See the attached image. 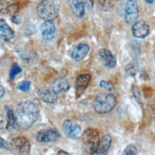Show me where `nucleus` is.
Listing matches in <instances>:
<instances>
[{
  "label": "nucleus",
  "mask_w": 155,
  "mask_h": 155,
  "mask_svg": "<svg viewBox=\"0 0 155 155\" xmlns=\"http://www.w3.org/2000/svg\"><path fill=\"white\" fill-rule=\"evenodd\" d=\"M39 114L38 107L33 102L25 101L19 104L15 111L17 125L22 129L30 128L37 120Z\"/></svg>",
  "instance_id": "nucleus-1"
},
{
  "label": "nucleus",
  "mask_w": 155,
  "mask_h": 155,
  "mask_svg": "<svg viewBox=\"0 0 155 155\" xmlns=\"http://www.w3.org/2000/svg\"><path fill=\"white\" fill-rule=\"evenodd\" d=\"M100 139L98 132L93 128L87 129L82 134V140L88 147V153L92 154Z\"/></svg>",
  "instance_id": "nucleus-4"
},
{
  "label": "nucleus",
  "mask_w": 155,
  "mask_h": 155,
  "mask_svg": "<svg viewBox=\"0 0 155 155\" xmlns=\"http://www.w3.org/2000/svg\"><path fill=\"white\" fill-rule=\"evenodd\" d=\"M99 55L104 61L105 65L108 68H114L116 65V59L111 52L107 48L99 51Z\"/></svg>",
  "instance_id": "nucleus-18"
},
{
  "label": "nucleus",
  "mask_w": 155,
  "mask_h": 155,
  "mask_svg": "<svg viewBox=\"0 0 155 155\" xmlns=\"http://www.w3.org/2000/svg\"><path fill=\"white\" fill-rule=\"evenodd\" d=\"M138 64L136 61L130 62L125 67V73L130 76H134L138 71Z\"/></svg>",
  "instance_id": "nucleus-20"
},
{
  "label": "nucleus",
  "mask_w": 155,
  "mask_h": 155,
  "mask_svg": "<svg viewBox=\"0 0 155 155\" xmlns=\"http://www.w3.org/2000/svg\"><path fill=\"white\" fill-rule=\"evenodd\" d=\"M99 86L107 90L108 91H112L113 90V85L110 81H101L99 83Z\"/></svg>",
  "instance_id": "nucleus-24"
},
{
  "label": "nucleus",
  "mask_w": 155,
  "mask_h": 155,
  "mask_svg": "<svg viewBox=\"0 0 155 155\" xmlns=\"http://www.w3.org/2000/svg\"><path fill=\"white\" fill-rule=\"evenodd\" d=\"M5 93V90L2 85H0V98H1Z\"/></svg>",
  "instance_id": "nucleus-27"
},
{
  "label": "nucleus",
  "mask_w": 155,
  "mask_h": 155,
  "mask_svg": "<svg viewBox=\"0 0 155 155\" xmlns=\"http://www.w3.org/2000/svg\"><path fill=\"white\" fill-rule=\"evenodd\" d=\"M112 142L110 134H106L101 139L96 146L92 154H104L110 148Z\"/></svg>",
  "instance_id": "nucleus-12"
},
{
  "label": "nucleus",
  "mask_w": 155,
  "mask_h": 155,
  "mask_svg": "<svg viewBox=\"0 0 155 155\" xmlns=\"http://www.w3.org/2000/svg\"><path fill=\"white\" fill-rule=\"evenodd\" d=\"M39 16L45 21H53L59 15V7L54 0H43L37 7Z\"/></svg>",
  "instance_id": "nucleus-3"
},
{
  "label": "nucleus",
  "mask_w": 155,
  "mask_h": 155,
  "mask_svg": "<svg viewBox=\"0 0 155 155\" xmlns=\"http://www.w3.org/2000/svg\"><path fill=\"white\" fill-rule=\"evenodd\" d=\"M90 79L91 76L89 74H81L77 76L75 81V91L77 98L79 97L84 92L90 82Z\"/></svg>",
  "instance_id": "nucleus-9"
},
{
  "label": "nucleus",
  "mask_w": 155,
  "mask_h": 155,
  "mask_svg": "<svg viewBox=\"0 0 155 155\" xmlns=\"http://www.w3.org/2000/svg\"><path fill=\"white\" fill-rule=\"evenodd\" d=\"M22 71V69L20 68V67L18 65V64L16 62H14L11 67V69L9 73V77L10 79L13 80L15 79L16 76L19 73Z\"/></svg>",
  "instance_id": "nucleus-21"
},
{
  "label": "nucleus",
  "mask_w": 155,
  "mask_h": 155,
  "mask_svg": "<svg viewBox=\"0 0 155 155\" xmlns=\"http://www.w3.org/2000/svg\"><path fill=\"white\" fill-rule=\"evenodd\" d=\"M137 154V148L133 145H127L122 153L124 155H134Z\"/></svg>",
  "instance_id": "nucleus-22"
},
{
  "label": "nucleus",
  "mask_w": 155,
  "mask_h": 155,
  "mask_svg": "<svg viewBox=\"0 0 155 155\" xmlns=\"http://www.w3.org/2000/svg\"><path fill=\"white\" fill-rule=\"evenodd\" d=\"M38 96L39 98L43 102L47 104H54L57 102L58 97L50 88H42L38 91Z\"/></svg>",
  "instance_id": "nucleus-13"
},
{
  "label": "nucleus",
  "mask_w": 155,
  "mask_h": 155,
  "mask_svg": "<svg viewBox=\"0 0 155 155\" xmlns=\"http://www.w3.org/2000/svg\"><path fill=\"white\" fill-rule=\"evenodd\" d=\"M93 0H87V3L85 2V5H87L88 9H91L93 7Z\"/></svg>",
  "instance_id": "nucleus-26"
},
{
  "label": "nucleus",
  "mask_w": 155,
  "mask_h": 155,
  "mask_svg": "<svg viewBox=\"0 0 155 155\" xmlns=\"http://www.w3.org/2000/svg\"><path fill=\"white\" fill-rule=\"evenodd\" d=\"M31 85V82L30 81H23L22 82H21L18 85V88L22 91L24 92H27L30 89V87Z\"/></svg>",
  "instance_id": "nucleus-23"
},
{
  "label": "nucleus",
  "mask_w": 155,
  "mask_h": 155,
  "mask_svg": "<svg viewBox=\"0 0 155 155\" xmlns=\"http://www.w3.org/2000/svg\"><path fill=\"white\" fill-rule=\"evenodd\" d=\"M132 33L134 37L144 38L149 33V26L143 21H136L132 25Z\"/></svg>",
  "instance_id": "nucleus-10"
},
{
  "label": "nucleus",
  "mask_w": 155,
  "mask_h": 155,
  "mask_svg": "<svg viewBox=\"0 0 155 155\" xmlns=\"http://www.w3.org/2000/svg\"><path fill=\"white\" fill-rule=\"evenodd\" d=\"M153 112H154V114H155V104L153 105Z\"/></svg>",
  "instance_id": "nucleus-30"
},
{
  "label": "nucleus",
  "mask_w": 155,
  "mask_h": 155,
  "mask_svg": "<svg viewBox=\"0 0 155 155\" xmlns=\"http://www.w3.org/2000/svg\"><path fill=\"white\" fill-rule=\"evenodd\" d=\"M0 148L6 151H10L12 150L11 143L7 142L5 139L0 137Z\"/></svg>",
  "instance_id": "nucleus-25"
},
{
  "label": "nucleus",
  "mask_w": 155,
  "mask_h": 155,
  "mask_svg": "<svg viewBox=\"0 0 155 155\" xmlns=\"http://www.w3.org/2000/svg\"><path fill=\"white\" fill-rule=\"evenodd\" d=\"M11 145L12 150L18 154H28L30 150V144L28 140L22 136L13 138L12 140Z\"/></svg>",
  "instance_id": "nucleus-5"
},
{
  "label": "nucleus",
  "mask_w": 155,
  "mask_h": 155,
  "mask_svg": "<svg viewBox=\"0 0 155 155\" xmlns=\"http://www.w3.org/2000/svg\"><path fill=\"white\" fill-rule=\"evenodd\" d=\"M89 51V46L86 44H78L73 48L71 52V58L73 61L78 62L82 60Z\"/></svg>",
  "instance_id": "nucleus-14"
},
{
  "label": "nucleus",
  "mask_w": 155,
  "mask_h": 155,
  "mask_svg": "<svg viewBox=\"0 0 155 155\" xmlns=\"http://www.w3.org/2000/svg\"><path fill=\"white\" fill-rule=\"evenodd\" d=\"M57 154H58V155H62V154H69V153H67V152H66V151H64V150H59L58 152V153H57Z\"/></svg>",
  "instance_id": "nucleus-28"
},
{
  "label": "nucleus",
  "mask_w": 155,
  "mask_h": 155,
  "mask_svg": "<svg viewBox=\"0 0 155 155\" xmlns=\"http://www.w3.org/2000/svg\"><path fill=\"white\" fill-rule=\"evenodd\" d=\"M56 94H59L67 91L70 88V83L65 78H58L53 81L50 87Z\"/></svg>",
  "instance_id": "nucleus-15"
},
{
  "label": "nucleus",
  "mask_w": 155,
  "mask_h": 155,
  "mask_svg": "<svg viewBox=\"0 0 155 155\" xmlns=\"http://www.w3.org/2000/svg\"><path fill=\"white\" fill-rule=\"evenodd\" d=\"M116 104L114 95L108 93L98 94L94 99L93 107L94 111L99 114H106L111 111Z\"/></svg>",
  "instance_id": "nucleus-2"
},
{
  "label": "nucleus",
  "mask_w": 155,
  "mask_h": 155,
  "mask_svg": "<svg viewBox=\"0 0 155 155\" xmlns=\"http://www.w3.org/2000/svg\"><path fill=\"white\" fill-rule=\"evenodd\" d=\"M139 16L138 7L134 0H128L125 6V20L129 24L135 22Z\"/></svg>",
  "instance_id": "nucleus-6"
},
{
  "label": "nucleus",
  "mask_w": 155,
  "mask_h": 155,
  "mask_svg": "<svg viewBox=\"0 0 155 155\" xmlns=\"http://www.w3.org/2000/svg\"><path fill=\"white\" fill-rule=\"evenodd\" d=\"M14 31L3 19H0V39L6 41H11L14 38Z\"/></svg>",
  "instance_id": "nucleus-16"
},
{
  "label": "nucleus",
  "mask_w": 155,
  "mask_h": 155,
  "mask_svg": "<svg viewBox=\"0 0 155 155\" xmlns=\"http://www.w3.org/2000/svg\"><path fill=\"white\" fill-rule=\"evenodd\" d=\"M154 127H155V124H154Z\"/></svg>",
  "instance_id": "nucleus-31"
},
{
  "label": "nucleus",
  "mask_w": 155,
  "mask_h": 155,
  "mask_svg": "<svg viewBox=\"0 0 155 155\" xmlns=\"http://www.w3.org/2000/svg\"><path fill=\"white\" fill-rule=\"evenodd\" d=\"M40 31L42 38L44 40L50 41L54 38L56 28L52 21H45L40 26Z\"/></svg>",
  "instance_id": "nucleus-11"
},
{
  "label": "nucleus",
  "mask_w": 155,
  "mask_h": 155,
  "mask_svg": "<svg viewBox=\"0 0 155 155\" xmlns=\"http://www.w3.org/2000/svg\"><path fill=\"white\" fill-rule=\"evenodd\" d=\"M5 111H6L7 117V123L6 125V128L8 130L11 131L12 130H13L14 128H15L16 126L17 125L15 113H14L13 110L8 107H5Z\"/></svg>",
  "instance_id": "nucleus-19"
},
{
  "label": "nucleus",
  "mask_w": 155,
  "mask_h": 155,
  "mask_svg": "<svg viewBox=\"0 0 155 155\" xmlns=\"http://www.w3.org/2000/svg\"><path fill=\"white\" fill-rule=\"evenodd\" d=\"M145 1L148 3V4H153L154 1V0H145Z\"/></svg>",
  "instance_id": "nucleus-29"
},
{
  "label": "nucleus",
  "mask_w": 155,
  "mask_h": 155,
  "mask_svg": "<svg viewBox=\"0 0 155 155\" xmlns=\"http://www.w3.org/2000/svg\"><path fill=\"white\" fill-rule=\"evenodd\" d=\"M69 6L73 14L78 18H82L85 13V2L84 0H69Z\"/></svg>",
  "instance_id": "nucleus-17"
},
{
  "label": "nucleus",
  "mask_w": 155,
  "mask_h": 155,
  "mask_svg": "<svg viewBox=\"0 0 155 155\" xmlns=\"http://www.w3.org/2000/svg\"><path fill=\"white\" fill-rule=\"evenodd\" d=\"M59 137V133L57 131L51 129L41 130L35 134V139L38 142L42 143L55 142Z\"/></svg>",
  "instance_id": "nucleus-7"
},
{
  "label": "nucleus",
  "mask_w": 155,
  "mask_h": 155,
  "mask_svg": "<svg viewBox=\"0 0 155 155\" xmlns=\"http://www.w3.org/2000/svg\"><path fill=\"white\" fill-rule=\"evenodd\" d=\"M62 128L65 134L71 139H78L82 133L81 127L70 120H64Z\"/></svg>",
  "instance_id": "nucleus-8"
}]
</instances>
